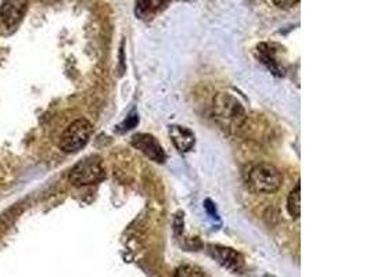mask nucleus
Instances as JSON below:
<instances>
[{
    "label": "nucleus",
    "mask_w": 370,
    "mask_h": 277,
    "mask_svg": "<svg viewBox=\"0 0 370 277\" xmlns=\"http://www.w3.org/2000/svg\"><path fill=\"white\" fill-rule=\"evenodd\" d=\"M214 113L225 129H237L246 121V110L240 100L232 93H218L214 99Z\"/></svg>",
    "instance_id": "f257e3e1"
},
{
    "label": "nucleus",
    "mask_w": 370,
    "mask_h": 277,
    "mask_svg": "<svg viewBox=\"0 0 370 277\" xmlns=\"http://www.w3.org/2000/svg\"><path fill=\"white\" fill-rule=\"evenodd\" d=\"M283 182V176L279 169L272 164H258L248 173L250 187L255 193L273 194L276 193Z\"/></svg>",
    "instance_id": "f03ea898"
},
{
    "label": "nucleus",
    "mask_w": 370,
    "mask_h": 277,
    "mask_svg": "<svg viewBox=\"0 0 370 277\" xmlns=\"http://www.w3.org/2000/svg\"><path fill=\"white\" fill-rule=\"evenodd\" d=\"M106 176L102 158L91 155L80 161L70 173V180L74 186H89L102 182Z\"/></svg>",
    "instance_id": "7ed1b4c3"
},
{
    "label": "nucleus",
    "mask_w": 370,
    "mask_h": 277,
    "mask_svg": "<svg viewBox=\"0 0 370 277\" xmlns=\"http://www.w3.org/2000/svg\"><path fill=\"white\" fill-rule=\"evenodd\" d=\"M92 133L93 126L88 120H77L62 135L60 147L66 153H78L88 144Z\"/></svg>",
    "instance_id": "20e7f679"
},
{
    "label": "nucleus",
    "mask_w": 370,
    "mask_h": 277,
    "mask_svg": "<svg viewBox=\"0 0 370 277\" xmlns=\"http://www.w3.org/2000/svg\"><path fill=\"white\" fill-rule=\"evenodd\" d=\"M132 146L149 157L151 161L163 164L165 161V151L160 142L149 133H138L132 137Z\"/></svg>",
    "instance_id": "39448f33"
},
{
    "label": "nucleus",
    "mask_w": 370,
    "mask_h": 277,
    "mask_svg": "<svg viewBox=\"0 0 370 277\" xmlns=\"http://www.w3.org/2000/svg\"><path fill=\"white\" fill-rule=\"evenodd\" d=\"M28 9V0H3L0 17L6 27L15 28L21 23Z\"/></svg>",
    "instance_id": "423d86ee"
},
{
    "label": "nucleus",
    "mask_w": 370,
    "mask_h": 277,
    "mask_svg": "<svg viewBox=\"0 0 370 277\" xmlns=\"http://www.w3.org/2000/svg\"><path fill=\"white\" fill-rule=\"evenodd\" d=\"M208 254L223 267L229 270H239L243 266V258L239 252L229 247L222 245H208Z\"/></svg>",
    "instance_id": "0eeeda50"
},
{
    "label": "nucleus",
    "mask_w": 370,
    "mask_h": 277,
    "mask_svg": "<svg viewBox=\"0 0 370 277\" xmlns=\"http://www.w3.org/2000/svg\"><path fill=\"white\" fill-rule=\"evenodd\" d=\"M169 137L172 139L175 147L181 151V153H187L190 151L194 144H196V136L194 133L186 128V126H181V125H172L169 126Z\"/></svg>",
    "instance_id": "6e6552de"
},
{
    "label": "nucleus",
    "mask_w": 370,
    "mask_h": 277,
    "mask_svg": "<svg viewBox=\"0 0 370 277\" xmlns=\"http://www.w3.org/2000/svg\"><path fill=\"white\" fill-rule=\"evenodd\" d=\"M167 3V0H136V16L140 19H151Z\"/></svg>",
    "instance_id": "1a4fd4ad"
},
{
    "label": "nucleus",
    "mask_w": 370,
    "mask_h": 277,
    "mask_svg": "<svg viewBox=\"0 0 370 277\" xmlns=\"http://www.w3.org/2000/svg\"><path fill=\"white\" fill-rule=\"evenodd\" d=\"M258 55H259V59L262 60V63L266 64L268 68L270 71H273V74H276V75H281L283 74V68L276 61L275 45H268V44L259 45L258 46Z\"/></svg>",
    "instance_id": "9d476101"
},
{
    "label": "nucleus",
    "mask_w": 370,
    "mask_h": 277,
    "mask_svg": "<svg viewBox=\"0 0 370 277\" xmlns=\"http://www.w3.org/2000/svg\"><path fill=\"white\" fill-rule=\"evenodd\" d=\"M287 208L291 216L298 219L301 216V184L298 183L295 189L290 193L287 198Z\"/></svg>",
    "instance_id": "9b49d317"
},
{
    "label": "nucleus",
    "mask_w": 370,
    "mask_h": 277,
    "mask_svg": "<svg viewBox=\"0 0 370 277\" xmlns=\"http://www.w3.org/2000/svg\"><path fill=\"white\" fill-rule=\"evenodd\" d=\"M174 277H205V274L200 269H197L194 266L183 265L176 270Z\"/></svg>",
    "instance_id": "f8f14e48"
},
{
    "label": "nucleus",
    "mask_w": 370,
    "mask_h": 277,
    "mask_svg": "<svg viewBox=\"0 0 370 277\" xmlns=\"http://www.w3.org/2000/svg\"><path fill=\"white\" fill-rule=\"evenodd\" d=\"M138 122H139V117H138L135 113L131 114V115L125 120V122L122 124V131H129V129L135 128V126L138 125Z\"/></svg>",
    "instance_id": "ddd939ff"
},
{
    "label": "nucleus",
    "mask_w": 370,
    "mask_h": 277,
    "mask_svg": "<svg viewBox=\"0 0 370 277\" xmlns=\"http://www.w3.org/2000/svg\"><path fill=\"white\" fill-rule=\"evenodd\" d=\"M279 9H291L299 3V0H273Z\"/></svg>",
    "instance_id": "4468645a"
},
{
    "label": "nucleus",
    "mask_w": 370,
    "mask_h": 277,
    "mask_svg": "<svg viewBox=\"0 0 370 277\" xmlns=\"http://www.w3.org/2000/svg\"><path fill=\"white\" fill-rule=\"evenodd\" d=\"M205 209L208 211V213H210L211 216H218V215H216L215 205L212 204V201H211V200H205Z\"/></svg>",
    "instance_id": "2eb2a0df"
}]
</instances>
